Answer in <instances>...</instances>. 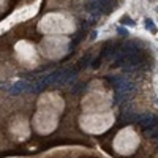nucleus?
Segmentation results:
<instances>
[{"label": "nucleus", "mask_w": 158, "mask_h": 158, "mask_svg": "<svg viewBox=\"0 0 158 158\" xmlns=\"http://www.w3.org/2000/svg\"><path fill=\"white\" fill-rule=\"evenodd\" d=\"M144 27L147 30H150L152 33H156V27H155V24H153V21L150 19V17H145L144 19Z\"/></svg>", "instance_id": "f257e3e1"}, {"label": "nucleus", "mask_w": 158, "mask_h": 158, "mask_svg": "<svg viewBox=\"0 0 158 158\" xmlns=\"http://www.w3.org/2000/svg\"><path fill=\"white\" fill-rule=\"evenodd\" d=\"M120 24L122 25H128V27H133V25H136V22L130 17L128 14H125V16H122L120 17Z\"/></svg>", "instance_id": "f03ea898"}, {"label": "nucleus", "mask_w": 158, "mask_h": 158, "mask_svg": "<svg viewBox=\"0 0 158 158\" xmlns=\"http://www.w3.org/2000/svg\"><path fill=\"white\" fill-rule=\"evenodd\" d=\"M117 33H119L120 36H128V35H130L125 27H119V29H117Z\"/></svg>", "instance_id": "7ed1b4c3"}]
</instances>
